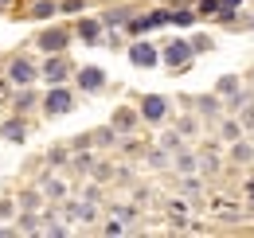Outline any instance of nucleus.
Returning a JSON list of instances; mask_svg holds the SVG:
<instances>
[{"label": "nucleus", "mask_w": 254, "mask_h": 238, "mask_svg": "<svg viewBox=\"0 0 254 238\" xmlns=\"http://www.w3.org/2000/svg\"><path fill=\"white\" fill-rule=\"evenodd\" d=\"M39 110H43V118H66L74 110V90L66 86V82H55L39 98Z\"/></svg>", "instance_id": "nucleus-1"}, {"label": "nucleus", "mask_w": 254, "mask_h": 238, "mask_svg": "<svg viewBox=\"0 0 254 238\" xmlns=\"http://www.w3.org/2000/svg\"><path fill=\"white\" fill-rule=\"evenodd\" d=\"M191 59H195V51H191V43L184 35H176V39H168V43L160 47V62H164L168 70H176V74L191 70Z\"/></svg>", "instance_id": "nucleus-2"}, {"label": "nucleus", "mask_w": 254, "mask_h": 238, "mask_svg": "<svg viewBox=\"0 0 254 238\" xmlns=\"http://www.w3.org/2000/svg\"><path fill=\"white\" fill-rule=\"evenodd\" d=\"M4 78H8V86H35L39 82V62H32L28 55H16L4 66Z\"/></svg>", "instance_id": "nucleus-3"}, {"label": "nucleus", "mask_w": 254, "mask_h": 238, "mask_svg": "<svg viewBox=\"0 0 254 238\" xmlns=\"http://www.w3.org/2000/svg\"><path fill=\"white\" fill-rule=\"evenodd\" d=\"M74 74V62L66 59V51H59V55H47V59L39 62V78L47 82V86H55V82H66Z\"/></svg>", "instance_id": "nucleus-4"}, {"label": "nucleus", "mask_w": 254, "mask_h": 238, "mask_svg": "<svg viewBox=\"0 0 254 238\" xmlns=\"http://www.w3.org/2000/svg\"><path fill=\"white\" fill-rule=\"evenodd\" d=\"M129 62H133L137 70H153V66H160V47L137 35V39L129 43Z\"/></svg>", "instance_id": "nucleus-5"}, {"label": "nucleus", "mask_w": 254, "mask_h": 238, "mask_svg": "<svg viewBox=\"0 0 254 238\" xmlns=\"http://www.w3.org/2000/svg\"><path fill=\"white\" fill-rule=\"evenodd\" d=\"M70 39H74L70 28H47L43 35H35V47H39L43 55H59V51L70 47Z\"/></svg>", "instance_id": "nucleus-6"}, {"label": "nucleus", "mask_w": 254, "mask_h": 238, "mask_svg": "<svg viewBox=\"0 0 254 238\" xmlns=\"http://www.w3.org/2000/svg\"><path fill=\"white\" fill-rule=\"evenodd\" d=\"M74 86L82 90V94H98V90H106V66H94V62L78 66V70H74Z\"/></svg>", "instance_id": "nucleus-7"}, {"label": "nucleus", "mask_w": 254, "mask_h": 238, "mask_svg": "<svg viewBox=\"0 0 254 238\" xmlns=\"http://www.w3.org/2000/svg\"><path fill=\"white\" fill-rule=\"evenodd\" d=\"M168 98L164 94H145L141 98V106H137V114H141V121H149V125H160V121L168 118Z\"/></svg>", "instance_id": "nucleus-8"}, {"label": "nucleus", "mask_w": 254, "mask_h": 238, "mask_svg": "<svg viewBox=\"0 0 254 238\" xmlns=\"http://www.w3.org/2000/svg\"><path fill=\"white\" fill-rule=\"evenodd\" d=\"M102 35H106L102 16H82V20L74 24V39H78V43H86V47H98V43H102Z\"/></svg>", "instance_id": "nucleus-9"}, {"label": "nucleus", "mask_w": 254, "mask_h": 238, "mask_svg": "<svg viewBox=\"0 0 254 238\" xmlns=\"http://www.w3.org/2000/svg\"><path fill=\"white\" fill-rule=\"evenodd\" d=\"M0 137L12 141V145H24V141H28V118H24V114H12V118L0 125Z\"/></svg>", "instance_id": "nucleus-10"}, {"label": "nucleus", "mask_w": 254, "mask_h": 238, "mask_svg": "<svg viewBox=\"0 0 254 238\" xmlns=\"http://www.w3.org/2000/svg\"><path fill=\"white\" fill-rule=\"evenodd\" d=\"M35 106H39V94L32 86H16V94H12V114H32Z\"/></svg>", "instance_id": "nucleus-11"}, {"label": "nucleus", "mask_w": 254, "mask_h": 238, "mask_svg": "<svg viewBox=\"0 0 254 238\" xmlns=\"http://www.w3.org/2000/svg\"><path fill=\"white\" fill-rule=\"evenodd\" d=\"M137 121H141V114H137V110H129V106H118L110 125H114L118 133H133V129H137Z\"/></svg>", "instance_id": "nucleus-12"}, {"label": "nucleus", "mask_w": 254, "mask_h": 238, "mask_svg": "<svg viewBox=\"0 0 254 238\" xmlns=\"http://www.w3.org/2000/svg\"><path fill=\"white\" fill-rule=\"evenodd\" d=\"M191 24H195V8H191V4L168 8V28H191Z\"/></svg>", "instance_id": "nucleus-13"}, {"label": "nucleus", "mask_w": 254, "mask_h": 238, "mask_svg": "<svg viewBox=\"0 0 254 238\" xmlns=\"http://www.w3.org/2000/svg\"><path fill=\"white\" fill-rule=\"evenodd\" d=\"M195 114H199V118H219V114H223L219 94H203V98H195Z\"/></svg>", "instance_id": "nucleus-14"}, {"label": "nucleus", "mask_w": 254, "mask_h": 238, "mask_svg": "<svg viewBox=\"0 0 254 238\" xmlns=\"http://www.w3.org/2000/svg\"><path fill=\"white\" fill-rule=\"evenodd\" d=\"M94 203H66V219L70 223H94Z\"/></svg>", "instance_id": "nucleus-15"}, {"label": "nucleus", "mask_w": 254, "mask_h": 238, "mask_svg": "<svg viewBox=\"0 0 254 238\" xmlns=\"http://www.w3.org/2000/svg\"><path fill=\"white\" fill-rule=\"evenodd\" d=\"M172 164H176V172H180V176H188V172H195V168H199V156L180 149L176 156H172Z\"/></svg>", "instance_id": "nucleus-16"}, {"label": "nucleus", "mask_w": 254, "mask_h": 238, "mask_svg": "<svg viewBox=\"0 0 254 238\" xmlns=\"http://www.w3.org/2000/svg\"><path fill=\"white\" fill-rule=\"evenodd\" d=\"M231 160H235V164H251V160H254V145L231 141Z\"/></svg>", "instance_id": "nucleus-17"}, {"label": "nucleus", "mask_w": 254, "mask_h": 238, "mask_svg": "<svg viewBox=\"0 0 254 238\" xmlns=\"http://www.w3.org/2000/svg\"><path fill=\"white\" fill-rule=\"evenodd\" d=\"M55 12H59V0H35V4H32V16H35V20H51Z\"/></svg>", "instance_id": "nucleus-18"}, {"label": "nucleus", "mask_w": 254, "mask_h": 238, "mask_svg": "<svg viewBox=\"0 0 254 238\" xmlns=\"http://www.w3.org/2000/svg\"><path fill=\"white\" fill-rule=\"evenodd\" d=\"M129 16H133L129 8H114V12H106V16H102V24H106V31H110V28H126Z\"/></svg>", "instance_id": "nucleus-19"}, {"label": "nucleus", "mask_w": 254, "mask_h": 238, "mask_svg": "<svg viewBox=\"0 0 254 238\" xmlns=\"http://www.w3.org/2000/svg\"><path fill=\"white\" fill-rule=\"evenodd\" d=\"M191 8H195V20H215V12H219V0H195Z\"/></svg>", "instance_id": "nucleus-20"}, {"label": "nucleus", "mask_w": 254, "mask_h": 238, "mask_svg": "<svg viewBox=\"0 0 254 238\" xmlns=\"http://www.w3.org/2000/svg\"><path fill=\"white\" fill-rule=\"evenodd\" d=\"M219 137H223V141H239V137H243V121L227 118V121L219 125Z\"/></svg>", "instance_id": "nucleus-21"}, {"label": "nucleus", "mask_w": 254, "mask_h": 238, "mask_svg": "<svg viewBox=\"0 0 254 238\" xmlns=\"http://www.w3.org/2000/svg\"><path fill=\"white\" fill-rule=\"evenodd\" d=\"M16 223H20L16 231H24V235H39V215H35V211H24Z\"/></svg>", "instance_id": "nucleus-22"}, {"label": "nucleus", "mask_w": 254, "mask_h": 238, "mask_svg": "<svg viewBox=\"0 0 254 238\" xmlns=\"http://www.w3.org/2000/svg\"><path fill=\"white\" fill-rule=\"evenodd\" d=\"M90 141L102 145V149H110V145L118 141V129H114V125H110V129H98V133H90Z\"/></svg>", "instance_id": "nucleus-23"}, {"label": "nucleus", "mask_w": 254, "mask_h": 238, "mask_svg": "<svg viewBox=\"0 0 254 238\" xmlns=\"http://www.w3.org/2000/svg\"><path fill=\"white\" fill-rule=\"evenodd\" d=\"M43 195H47V199H66V187L59 179H43Z\"/></svg>", "instance_id": "nucleus-24"}, {"label": "nucleus", "mask_w": 254, "mask_h": 238, "mask_svg": "<svg viewBox=\"0 0 254 238\" xmlns=\"http://www.w3.org/2000/svg\"><path fill=\"white\" fill-rule=\"evenodd\" d=\"M66 156H70V145H59V149L47 152V164H51V168H59V164H66Z\"/></svg>", "instance_id": "nucleus-25"}, {"label": "nucleus", "mask_w": 254, "mask_h": 238, "mask_svg": "<svg viewBox=\"0 0 254 238\" xmlns=\"http://www.w3.org/2000/svg\"><path fill=\"white\" fill-rule=\"evenodd\" d=\"M180 191H184V195H199V191H203V183L195 179V172H188V176H184V183H180Z\"/></svg>", "instance_id": "nucleus-26"}, {"label": "nucleus", "mask_w": 254, "mask_h": 238, "mask_svg": "<svg viewBox=\"0 0 254 238\" xmlns=\"http://www.w3.org/2000/svg\"><path fill=\"white\" fill-rule=\"evenodd\" d=\"M180 145H184L180 133H164V137H160V149H168V152H180Z\"/></svg>", "instance_id": "nucleus-27"}, {"label": "nucleus", "mask_w": 254, "mask_h": 238, "mask_svg": "<svg viewBox=\"0 0 254 238\" xmlns=\"http://www.w3.org/2000/svg\"><path fill=\"white\" fill-rule=\"evenodd\" d=\"M82 8H86V0H59V12L63 16H78Z\"/></svg>", "instance_id": "nucleus-28"}, {"label": "nucleus", "mask_w": 254, "mask_h": 238, "mask_svg": "<svg viewBox=\"0 0 254 238\" xmlns=\"http://www.w3.org/2000/svg\"><path fill=\"white\" fill-rule=\"evenodd\" d=\"M199 133V118H184L180 121V137H195Z\"/></svg>", "instance_id": "nucleus-29"}, {"label": "nucleus", "mask_w": 254, "mask_h": 238, "mask_svg": "<svg viewBox=\"0 0 254 238\" xmlns=\"http://www.w3.org/2000/svg\"><path fill=\"white\" fill-rule=\"evenodd\" d=\"M102 235H126V223H122V219L114 215V219H110V223L102 227Z\"/></svg>", "instance_id": "nucleus-30"}, {"label": "nucleus", "mask_w": 254, "mask_h": 238, "mask_svg": "<svg viewBox=\"0 0 254 238\" xmlns=\"http://www.w3.org/2000/svg\"><path fill=\"white\" fill-rule=\"evenodd\" d=\"M149 164H153V168H164V164H168V149H153L149 152Z\"/></svg>", "instance_id": "nucleus-31"}, {"label": "nucleus", "mask_w": 254, "mask_h": 238, "mask_svg": "<svg viewBox=\"0 0 254 238\" xmlns=\"http://www.w3.org/2000/svg\"><path fill=\"white\" fill-rule=\"evenodd\" d=\"M20 207H24V211H39V191H28V195H20Z\"/></svg>", "instance_id": "nucleus-32"}, {"label": "nucleus", "mask_w": 254, "mask_h": 238, "mask_svg": "<svg viewBox=\"0 0 254 238\" xmlns=\"http://www.w3.org/2000/svg\"><path fill=\"white\" fill-rule=\"evenodd\" d=\"M188 43H191V51H195V55L211 51V39H207V35H195V39H188Z\"/></svg>", "instance_id": "nucleus-33"}, {"label": "nucleus", "mask_w": 254, "mask_h": 238, "mask_svg": "<svg viewBox=\"0 0 254 238\" xmlns=\"http://www.w3.org/2000/svg\"><path fill=\"white\" fill-rule=\"evenodd\" d=\"M90 164H94V156L78 149V156H74V168H78V172H90Z\"/></svg>", "instance_id": "nucleus-34"}, {"label": "nucleus", "mask_w": 254, "mask_h": 238, "mask_svg": "<svg viewBox=\"0 0 254 238\" xmlns=\"http://www.w3.org/2000/svg\"><path fill=\"white\" fill-rule=\"evenodd\" d=\"M199 168H203V172H219L223 164H219V156H215V152H207V156L199 160Z\"/></svg>", "instance_id": "nucleus-35"}, {"label": "nucleus", "mask_w": 254, "mask_h": 238, "mask_svg": "<svg viewBox=\"0 0 254 238\" xmlns=\"http://www.w3.org/2000/svg\"><path fill=\"white\" fill-rule=\"evenodd\" d=\"M239 110H243V129H254V106H247V102H243Z\"/></svg>", "instance_id": "nucleus-36"}, {"label": "nucleus", "mask_w": 254, "mask_h": 238, "mask_svg": "<svg viewBox=\"0 0 254 238\" xmlns=\"http://www.w3.org/2000/svg\"><path fill=\"white\" fill-rule=\"evenodd\" d=\"M168 215H172V219H184V215H188V207H184L180 199H172V203H168Z\"/></svg>", "instance_id": "nucleus-37"}, {"label": "nucleus", "mask_w": 254, "mask_h": 238, "mask_svg": "<svg viewBox=\"0 0 254 238\" xmlns=\"http://www.w3.org/2000/svg\"><path fill=\"white\" fill-rule=\"evenodd\" d=\"M219 8H223V12H239V8H243V0H219Z\"/></svg>", "instance_id": "nucleus-38"}, {"label": "nucleus", "mask_w": 254, "mask_h": 238, "mask_svg": "<svg viewBox=\"0 0 254 238\" xmlns=\"http://www.w3.org/2000/svg\"><path fill=\"white\" fill-rule=\"evenodd\" d=\"M247 195H251V199H254V179H251V183H247Z\"/></svg>", "instance_id": "nucleus-39"}, {"label": "nucleus", "mask_w": 254, "mask_h": 238, "mask_svg": "<svg viewBox=\"0 0 254 238\" xmlns=\"http://www.w3.org/2000/svg\"><path fill=\"white\" fill-rule=\"evenodd\" d=\"M251 31H254V20H251Z\"/></svg>", "instance_id": "nucleus-40"}, {"label": "nucleus", "mask_w": 254, "mask_h": 238, "mask_svg": "<svg viewBox=\"0 0 254 238\" xmlns=\"http://www.w3.org/2000/svg\"><path fill=\"white\" fill-rule=\"evenodd\" d=\"M0 4H8V0H0Z\"/></svg>", "instance_id": "nucleus-41"}]
</instances>
